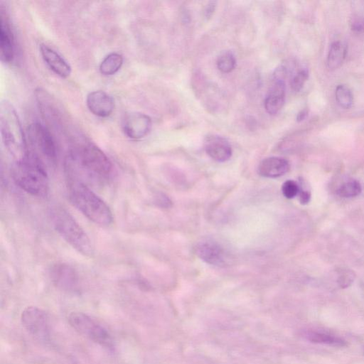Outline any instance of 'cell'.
Segmentation results:
<instances>
[{"label":"cell","mask_w":364,"mask_h":364,"mask_svg":"<svg viewBox=\"0 0 364 364\" xmlns=\"http://www.w3.org/2000/svg\"><path fill=\"white\" fill-rule=\"evenodd\" d=\"M26 150H29L42 160L43 157L54 163L58 156L55 139L50 131L39 122H33L26 130Z\"/></svg>","instance_id":"52a82bcc"},{"label":"cell","mask_w":364,"mask_h":364,"mask_svg":"<svg viewBox=\"0 0 364 364\" xmlns=\"http://www.w3.org/2000/svg\"><path fill=\"white\" fill-rule=\"evenodd\" d=\"M363 353H364V345H363Z\"/></svg>","instance_id":"d6a6232c"},{"label":"cell","mask_w":364,"mask_h":364,"mask_svg":"<svg viewBox=\"0 0 364 364\" xmlns=\"http://www.w3.org/2000/svg\"><path fill=\"white\" fill-rule=\"evenodd\" d=\"M216 64L219 70L228 73L235 69L236 59L232 53L225 51L218 56Z\"/></svg>","instance_id":"603a6c76"},{"label":"cell","mask_w":364,"mask_h":364,"mask_svg":"<svg viewBox=\"0 0 364 364\" xmlns=\"http://www.w3.org/2000/svg\"><path fill=\"white\" fill-rule=\"evenodd\" d=\"M0 48L1 61L11 62L15 54L14 36L9 16L2 9L0 14Z\"/></svg>","instance_id":"4fadbf2b"},{"label":"cell","mask_w":364,"mask_h":364,"mask_svg":"<svg viewBox=\"0 0 364 364\" xmlns=\"http://www.w3.org/2000/svg\"><path fill=\"white\" fill-rule=\"evenodd\" d=\"M151 117L139 112L127 113L122 121L124 134L132 139L136 140L145 137L151 131Z\"/></svg>","instance_id":"9c48e42d"},{"label":"cell","mask_w":364,"mask_h":364,"mask_svg":"<svg viewBox=\"0 0 364 364\" xmlns=\"http://www.w3.org/2000/svg\"><path fill=\"white\" fill-rule=\"evenodd\" d=\"M299 199L301 204H307L311 199V193L309 190L304 189V188L299 185Z\"/></svg>","instance_id":"4316f807"},{"label":"cell","mask_w":364,"mask_h":364,"mask_svg":"<svg viewBox=\"0 0 364 364\" xmlns=\"http://www.w3.org/2000/svg\"><path fill=\"white\" fill-rule=\"evenodd\" d=\"M337 103L344 109H349L353 102V95L348 87L345 85H338L335 91Z\"/></svg>","instance_id":"7402d4cb"},{"label":"cell","mask_w":364,"mask_h":364,"mask_svg":"<svg viewBox=\"0 0 364 364\" xmlns=\"http://www.w3.org/2000/svg\"><path fill=\"white\" fill-rule=\"evenodd\" d=\"M24 328L34 338L43 342L50 341V328L48 314L34 306L26 307L21 315Z\"/></svg>","instance_id":"ba28073f"},{"label":"cell","mask_w":364,"mask_h":364,"mask_svg":"<svg viewBox=\"0 0 364 364\" xmlns=\"http://www.w3.org/2000/svg\"><path fill=\"white\" fill-rule=\"evenodd\" d=\"M286 85L284 78L274 75L273 84L264 100V108L271 115L277 114L285 101Z\"/></svg>","instance_id":"5bb4252c"},{"label":"cell","mask_w":364,"mask_h":364,"mask_svg":"<svg viewBox=\"0 0 364 364\" xmlns=\"http://www.w3.org/2000/svg\"><path fill=\"white\" fill-rule=\"evenodd\" d=\"M86 105L90 112L100 117H109L115 107L114 98L102 90L89 92L86 97Z\"/></svg>","instance_id":"7c38bea8"},{"label":"cell","mask_w":364,"mask_h":364,"mask_svg":"<svg viewBox=\"0 0 364 364\" xmlns=\"http://www.w3.org/2000/svg\"><path fill=\"white\" fill-rule=\"evenodd\" d=\"M306 116H307V111L306 109H303L298 113L296 119L298 122H301V121L304 120Z\"/></svg>","instance_id":"4dcf8cb0"},{"label":"cell","mask_w":364,"mask_h":364,"mask_svg":"<svg viewBox=\"0 0 364 364\" xmlns=\"http://www.w3.org/2000/svg\"><path fill=\"white\" fill-rule=\"evenodd\" d=\"M351 27L354 31L364 33V18L354 20Z\"/></svg>","instance_id":"83f0119b"},{"label":"cell","mask_w":364,"mask_h":364,"mask_svg":"<svg viewBox=\"0 0 364 364\" xmlns=\"http://www.w3.org/2000/svg\"><path fill=\"white\" fill-rule=\"evenodd\" d=\"M123 56L116 52L107 54L100 64V71L102 75H112L115 74L123 64Z\"/></svg>","instance_id":"ffe728a7"},{"label":"cell","mask_w":364,"mask_h":364,"mask_svg":"<svg viewBox=\"0 0 364 364\" xmlns=\"http://www.w3.org/2000/svg\"><path fill=\"white\" fill-rule=\"evenodd\" d=\"M362 289H363V292H364V284H363V286Z\"/></svg>","instance_id":"1f68e13d"},{"label":"cell","mask_w":364,"mask_h":364,"mask_svg":"<svg viewBox=\"0 0 364 364\" xmlns=\"http://www.w3.org/2000/svg\"><path fill=\"white\" fill-rule=\"evenodd\" d=\"M0 130L2 141L8 151L16 158H22L26 151V135L18 116L7 100L0 105Z\"/></svg>","instance_id":"5b68a950"},{"label":"cell","mask_w":364,"mask_h":364,"mask_svg":"<svg viewBox=\"0 0 364 364\" xmlns=\"http://www.w3.org/2000/svg\"><path fill=\"white\" fill-rule=\"evenodd\" d=\"M309 77V73L303 69L297 72L291 78L290 82L291 88L294 92L300 91Z\"/></svg>","instance_id":"d4e9b609"},{"label":"cell","mask_w":364,"mask_h":364,"mask_svg":"<svg viewBox=\"0 0 364 364\" xmlns=\"http://www.w3.org/2000/svg\"><path fill=\"white\" fill-rule=\"evenodd\" d=\"M159 205L164 208H168L171 205V202L168 198L164 194H161L157 200Z\"/></svg>","instance_id":"f546056e"},{"label":"cell","mask_w":364,"mask_h":364,"mask_svg":"<svg viewBox=\"0 0 364 364\" xmlns=\"http://www.w3.org/2000/svg\"><path fill=\"white\" fill-rule=\"evenodd\" d=\"M216 1H210L205 9V17L206 18H209L213 14L215 7H216Z\"/></svg>","instance_id":"f1b7e54d"},{"label":"cell","mask_w":364,"mask_h":364,"mask_svg":"<svg viewBox=\"0 0 364 364\" xmlns=\"http://www.w3.org/2000/svg\"><path fill=\"white\" fill-rule=\"evenodd\" d=\"M15 183L21 189L38 197H45L49 191V178L43 161L33 152L26 150L24 156L16 160L11 168Z\"/></svg>","instance_id":"7a4b0ae2"},{"label":"cell","mask_w":364,"mask_h":364,"mask_svg":"<svg viewBox=\"0 0 364 364\" xmlns=\"http://www.w3.org/2000/svg\"><path fill=\"white\" fill-rule=\"evenodd\" d=\"M64 166L68 180L82 183L83 179L90 182H105L110 178L113 169L108 156L91 142L73 146L65 158Z\"/></svg>","instance_id":"6da1fadb"},{"label":"cell","mask_w":364,"mask_h":364,"mask_svg":"<svg viewBox=\"0 0 364 364\" xmlns=\"http://www.w3.org/2000/svg\"><path fill=\"white\" fill-rule=\"evenodd\" d=\"M68 192L70 203L90 220L102 226L112 223L114 218L109 207L87 184L68 180Z\"/></svg>","instance_id":"3957f363"},{"label":"cell","mask_w":364,"mask_h":364,"mask_svg":"<svg viewBox=\"0 0 364 364\" xmlns=\"http://www.w3.org/2000/svg\"><path fill=\"white\" fill-rule=\"evenodd\" d=\"M196 255L208 264L225 267L230 258L225 250L216 242L205 240L198 242L194 247Z\"/></svg>","instance_id":"30bf717a"},{"label":"cell","mask_w":364,"mask_h":364,"mask_svg":"<svg viewBox=\"0 0 364 364\" xmlns=\"http://www.w3.org/2000/svg\"><path fill=\"white\" fill-rule=\"evenodd\" d=\"M355 273L349 269H340L337 271L336 282L340 288L350 287L355 279Z\"/></svg>","instance_id":"cb8c5ba5"},{"label":"cell","mask_w":364,"mask_h":364,"mask_svg":"<svg viewBox=\"0 0 364 364\" xmlns=\"http://www.w3.org/2000/svg\"><path fill=\"white\" fill-rule=\"evenodd\" d=\"M50 216L55 230L73 249L86 257L93 255L90 237L69 212L56 206L51 208Z\"/></svg>","instance_id":"277c9868"},{"label":"cell","mask_w":364,"mask_h":364,"mask_svg":"<svg viewBox=\"0 0 364 364\" xmlns=\"http://www.w3.org/2000/svg\"><path fill=\"white\" fill-rule=\"evenodd\" d=\"M207 154L218 162H224L232 156V148L229 142L219 136H208L205 141Z\"/></svg>","instance_id":"2e32d148"},{"label":"cell","mask_w":364,"mask_h":364,"mask_svg":"<svg viewBox=\"0 0 364 364\" xmlns=\"http://www.w3.org/2000/svg\"><path fill=\"white\" fill-rule=\"evenodd\" d=\"M41 55L48 67L62 77H68L72 72L69 63L56 50L45 43L39 46Z\"/></svg>","instance_id":"9a60e30c"},{"label":"cell","mask_w":364,"mask_h":364,"mask_svg":"<svg viewBox=\"0 0 364 364\" xmlns=\"http://www.w3.org/2000/svg\"><path fill=\"white\" fill-rule=\"evenodd\" d=\"M70 326L80 334L107 349L114 348V340L109 331L87 314L73 311L68 316Z\"/></svg>","instance_id":"8992f818"},{"label":"cell","mask_w":364,"mask_h":364,"mask_svg":"<svg viewBox=\"0 0 364 364\" xmlns=\"http://www.w3.org/2000/svg\"><path fill=\"white\" fill-rule=\"evenodd\" d=\"M49 274L52 282L58 288L73 292L78 289V275L70 265L56 263L51 267Z\"/></svg>","instance_id":"8fae6325"},{"label":"cell","mask_w":364,"mask_h":364,"mask_svg":"<svg viewBox=\"0 0 364 364\" xmlns=\"http://www.w3.org/2000/svg\"><path fill=\"white\" fill-rule=\"evenodd\" d=\"M347 54V46L339 41L333 42L329 48L326 65L329 70L338 68L343 63Z\"/></svg>","instance_id":"d6986e66"},{"label":"cell","mask_w":364,"mask_h":364,"mask_svg":"<svg viewBox=\"0 0 364 364\" xmlns=\"http://www.w3.org/2000/svg\"><path fill=\"white\" fill-rule=\"evenodd\" d=\"M289 169L285 159L271 156L263 159L258 166V173L266 178H277L284 175Z\"/></svg>","instance_id":"e0dca14e"},{"label":"cell","mask_w":364,"mask_h":364,"mask_svg":"<svg viewBox=\"0 0 364 364\" xmlns=\"http://www.w3.org/2000/svg\"><path fill=\"white\" fill-rule=\"evenodd\" d=\"M282 191L285 198L291 199L299 194V184L293 180H287L283 183Z\"/></svg>","instance_id":"484cf974"},{"label":"cell","mask_w":364,"mask_h":364,"mask_svg":"<svg viewBox=\"0 0 364 364\" xmlns=\"http://www.w3.org/2000/svg\"><path fill=\"white\" fill-rule=\"evenodd\" d=\"M362 187L357 180H350L343 183L336 190V193L342 198H353L360 194Z\"/></svg>","instance_id":"44dd1931"},{"label":"cell","mask_w":364,"mask_h":364,"mask_svg":"<svg viewBox=\"0 0 364 364\" xmlns=\"http://www.w3.org/2000/svg\"><path fill=\"white\" fill-rule=\"evenodd\" d=\"M304 338L309 341L332 347H345L347 342L335 333L321 329H310L304 331Z\"/></svg>","instance_id":"ac0fdd59"}]
</instances>
